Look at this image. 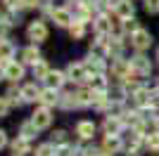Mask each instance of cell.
<instances>
[{
    "mask_svg": "<svg viewBox=\"0 0 159 156\" xmlns=\"http://www.w3.org/2000/svg\"><path fill=\"white\" fill-rule=\"evenodd\" d=\"M66 80H71V83H79V85H83V83H90V71H88V66H86V62H71V64L66 66Z\"/></svg>",
    "mask_w": 159,
    "mask_h": 156,
    "instance_id": "1",
    "label": "cell"
},
{
    "mask_svg": "<svg viewBox=\"0 0 159 156\" xmlns=\"http://www.w3.org/2000/svg\"><path fill=\"white\" fill-rule=\"evenodd\" d=\"M128 64H131V73L135 78H147L152 73V62H150L143 52H138L133 59H128Z\"/></svg>",
    "mask_w": 159,
    "mask_h": 156,
    "instance_id": "2",
    "label": "cell"
},
{
    "mask_svg": "<svg viewBox=\"0 0 159 156\" xmlns=\"http://www.w3.org/2000/svg\"><path fill=\"white\" fill-rule=\"evenodd\" d=\"M31 123L36 125L38 130H45L52 125V109L50 106H43V104H38L36 109H33L31 114Z\"/></svg>",
    "mask_w": 159,
    "mask_h": 156,
    "instance_id": "3",
    "label": "cell"
},
{
    "mask_svg": "<svg viewBox=\"0 0 159 156\" xmlns=\"http://www.w3.org/2000/svg\"><path fill=\"white\" fill-rule=\"evenodd\" d=\"M48 26L45 21H40V19H33L31 24L26 26V38L31 40L33 45H38V43H43V40H48Z\"/></svg>",
    "mask_w": 159,
    "mask_h": 156,
    "instance_id": "4",
    "label": "cell"
},
{
    "mask_svg": "<svg viewBox=\"0 0 159 156\" xmlns=\"http://www.w3.org/2000/svg\"><path fill=\"white\" fill-rule=\"evenodd\" d=\"M150 45H152V36H150V31H145L140 26L138 31L131 36V47L135 52H145V50H150Z\"/></svg>",
    "mask_w": 159,
    "mask_h": 156,
    "instance_id": "5",
    "label": "cell"
},
{
    "mask_svg": "<svg viewBox=\"0 0 159 156\" xmlns=\"http://www.w3.org/2000/svg\"><path fill=\"white\" fill-rule=\"evenodd\" d=\"M112 12L116 19L126 21V19H133V14H135V5H133L131 0H116L112 5Z\"/></svg>",
    "mask_w": 159,
    "mask_h": 156,
    "instance_id": "6",
    "label": "cell"
},
{
    "mask_svg": "<svg viewBox=\"0 0 159 156\" xmlns=\"http://www.w3.org/2000/svg\"><path fill=\"white\" fill-rule=\"evenodd\" d=\"M95 130H98V125H95L93 121H88V118H81L79 123L74 125V132H76V137H79L81 142H88V140H93Z\"/></svg>",
    "mask_w": 159,
    "mask_h": 156,
    "instance_id": "7",
    "label": "cell"
},
{
    "mask_svg": "<svg viewBox=\"0 0 159 156\" xmlns=\"http://www.w3.org/2000/svg\"><path fill=\"white\" fill-rule=\"evenodd\" d=\"M50 17H52V21L57 26H62V28H69V26L76 21V17L71 14L69 7H52V14H50Z\"/></svg>",
    "mask_w": 159,
    "mask_h": 156,
    "instance_id": "8",
    "label": "cell"
},
{
    "mask_svg": "<svg viewBox=\"0 0 159 156\" xmlns=\"http://www.w3.org/2000/svg\"><path fill=\"white\" fill-rule=\"evenodd\" d=\"M40 59H43L40 57V50H38V45H33V43L19 50V62L24 66H33V64H38Z\"/></svg>",
    "mask_w": 159,
    "mask_h": 156,
    "instance_id": "9",
    "label": "cell"
},
{
    "mask_svg": "<svg viewBox=\"0 0 159 156\" xmlns=\"http://www.w3.org/2000/svg\"><path fill=\"white\" fill-rule=\"evenodd\" d=\"M24 73H26V66L21 64V62H14V59L7 62V66H5V78H7V80L19 83L21 78H24Z\"/></svg>",
    "mask_w": 159,
    "mask_h": 156,
    "instance_id": "10",
    "label": "cell"
},
{
    "mask_svg": "<svg viewBox=\"0 0 159 156\" xmlns=\"http://www.w3.org/2000/svg\"><path fill=\"white\" fill-rule=\"evenodd\" d=\"M93 31L98 33V36H112V31H114L112 19H109L107 14H98L93 19Z\"/></svg>",
    "mask_w": 159,
    "mask_h": 156,
    "instance_id": "11",
    "label": "cell"
},
{
    "mask_svg": "<svg viewBox=\"0 0 159 156\" xmlns=\"http://www.w3.org/2000/svg\"><path fill=\"white\" fill-rule=\"evenodd\" d=\"M102 130H105V135H121L124 118L121 116H107L105 121H102Z\"/></svg>",
    "mask_w": 159,
    "mask_h": 156,
    "instance_id": "12",
    "label": "cell"
},
{
    "mask_svg": "<svg viewBox=\"0 0 159 156\" xmlns=\"http://www.w3.org/2000/svg\"><path fill=\"white\" fill-rule=\"evenodd\" d=\"M121 147H124L121 135H105V140H102V149H105L107 154H116Z\"/></svg>",
    "mask_w": 159,
    "mask_h": 156,
    "instance_id": "13",
    "label": "cell"
},
{
    "mask_svg": "<svg viewBox=\"0 0 159 156\" xmlns=\"http://www.w3.org/2000/svg\"><path fill=\"white\" fill-rule=\"evenodd\" d=\"M64 83H66V73L57 71V69H52V71L48 73V78H45V85H48V88H52V90H60Z\"/></svg>",
    "mask_w": 159,
    "mask_h": 156,
    "instance_id": "14",
    "label": "cell"
},
{
    "mask_svg": "<svg viewBox=\"0 0 159 156\" xmlns=\"http://www.w3.org/2000/svg\"><path fill=\"white\" fill-rule=\"evenodd\" d=\"M86 66H88V71H90V76H102L105 73V62H102L100 54H90L86 59Z\"/></svg>",
    "mask_w": 159,
    "mask_h": 156,
    "instance_id": "15",
    "label": "cell"
},
{
    "mask_svg": "<svg viewBox=\"0 0 159 156\" xmlns=\"http://www.w3.org/2000/svg\"><path fill=\"white\" fill-rule=\"evenodd\" d=\"M40 92H43V90H38V85H36V83L21 85V97H24V102H38Z\"/></svg>",
    "mask_w": 159,
    "mask_h": 156,
    "instance_id": "16",
    "label": "cell"
},
{
    "mask_svg": "<svg viewBox=\"0 0 159 156\" xmlns=\"http://www.w3.org/2000/svg\"><path fill=\"white\" fill-rule=\"evenodd\" d=\"M43 106H52V104H60V90H52V88H45L40 92V99H38Z\"/></svg>",
    "mask_w": 159,
    "mask_h": 156,
    "instance_id": "17",
    "label": "cell"
},
{
    "mask_svg": "<svg viewBox=\"0 0 159 156\" xmlns=\"http://www.w3.org/2000/svg\"><path fill=\"white\" fill-rule=\"evenodd\" d=\"M50 71H52V69L48 66V62H45V59H40L38 64H33V66H31V73H33V78H36V80H45Z\"/></svg>",
    "mask_w": 159,
    "mask_h": 156,
    "instance_id": "18",
    "label": "cell"
},
{
    "mask_svg": "<svg viewBox=\"0 0 159 156\" xmlns=\"http://www.w3.org/2000/svg\"><path fill=\"white\" fill-rule=\"evenodd\" d=\"M29 151H31V142H29V140L17 137V140L12 142V154H14V156H26Z\"/></svg>",
    "mask_w": 159,
    "mask_h": 156,
    "instance_id": "19",
    "label": "cell"
},
{
    "mask_svg": "<svg viewBox=\"0 0 159 156\" xmlns=\"http://www.w3.org/2000/svg\"><path fill=\"white\" fill-rule=\"evenodd\" d=\"M19 137L29 140V142H31L33 137H38V128H36V125L31 123V118H29V121H24V123L19 125Z\"/></svg>",
    "mask_w": 159,
    "mask_h": 156,
    "instance_id": "20",
    "label": "cell"
},
{
    "mask_svg": "<svg viewBox=\"0 0 159 156\" xmlns=\"http://www.w3.org/2000/svg\"><path fill=\"white\" fill-rule=\"evenodd\" d=\"M17 52L14 43L10 38H0V59H12V54Z\"/></svg>",
    "mask_w": 159,
    "mask_h": 156,
    "instance_id": "21",
    "label": "cell"
},
{
    "mask_svg": "<svg viewBox=\"0 0 159 156\" xmlns=\"http://www.w3.org/2000/svg\"><path fill=\"white\" fill-rule=\"evenodd\" d=\"M69 36H71V40H81L86 36V24H83V21H74V24L69 26Z\"/></svg>",
    "mask_w": 159,
    "mask_h": 156,
    "instance_id": "22",
    "label": "cell"
},
{
    "mask_svg": "<svg viewBox=\"0 0 159 156\" xmlns=\"http://www.w3.org/2000/svg\"><path fill=\"white\" fill-rule=\"evenodd\" d=\"M36 156H57V147H55L52 142L38 144V147H36Z\"/></svg>",
    "mask_w": 159,
    "mask_h": 156,
    "instance_id": "23",
    "label": "cell"
},
{
    "mask_svg": "<svg viewBox=\"0 0 159 156\" xmlns=\"http://www.w3.org/2000/svg\"><path fill=\"white\" fill-rule=\"evenodd\" d=\"M90 88H93L95 92H109V90H107L105 73H102V76H93V78H90Z\"/></svg>",
    "mask_w": 159,
    "mask_h": 156,
    "instance_id": "24",
    "label": "cell"
},
{
    "mask_svg": "<svg viewBox=\"0 0 159 156\" xmlns=\"http://www.w3.org/2000/svg\"><path fill=\"white\" fill-rule=\"evenodd\" d=\"M5 97L10 99L12 104H24V97H21V88H10Z\"/></svg>",
    "mask_w": 159,
    "mask_h": 156,
    "instance_id": "25",
    "label": "cell"
},
{
    "mask_svg": "<svg viewBox=\"0 0 159 156\" xmlns=\"http://www.w3.org/2000/svg\"><path fill=\"white\" fill-rule=\"evenodd\" d=\"M52 144L55 147H64L66 144V130H55L52 132Z\"/></svg>",
    "mask_w": 159,
    "mask_h": 156,
    "instance_id": "26",
    "label": "cell"
},
{
    "mask_svg": "<svg viewBox=\"0 0 159 156\" xmlns=\"http://www.w3.org/2000/svg\"><path fill=\"white\" fill-rule=\"evenodd\" d=\"M2 5H5L7 12H17V10H24V7H21V0H2Z\"/></svg>",
    "mask_w": 159,
    "mask_h": 156,
    "instance_id": "27",
    "label": "cell"
},
{
    "mask_svg": "<svg viewBox=\"0 0 159 156\" xmlns=\"http://www.w3.org/2000/svg\"><path fill=\"white\" fill-rule=\"evenodd\" d=\"M10 109H12V102H10L7 97H0V118L7 116V114H10Z\"/></svg>",
    "mask_w": 159,
    "mask_h": 156,
    "instance_id": "28",
    "label": "cell"
},
{
    "mask_svg": "<svg viewBox=\"0 0 159 156\" xmlns=\"http://www.w3.org/2000/svg\"><path fill=\"white\" fill-rule=\"evenodd\" d=\"M145 10L150 14H157L159 12V0H145Z\"/></svg>",
    "mask_w": 159,
    "mask_h": 156,
    "instance_id": "29",
    "label": "cell"
},
{
    "mask_svg": "<svg viewBox=\"0 0 159 156\" xmlns=\"http://www.w3.org/2000/svg\"><path fill=\"white\" fill-rule=\"evenodd\" d=\"M40 2H45V0H21V7L24 10H36V7H40Z\"/></svg>",
    "mask_w": 159,
    "mask_h": 156,
    "instance_id": "30",
    "label": "cell"
},
{
    "mask_svg": "<svg viewBox=\"0 0 159 156\" xmlns=\"http://www.w3.org/2000/svg\"><path fill=\"white\" fill-rule=\"evenodd\" d=\"M5 147H7V132L0 128V149H5Z\"/></svg>",
    "mask_w": 159,
    "mask_h": 156,
    "instance_id": "31",
    "label": "cell"
},
{
    "mask_svg": "<svg viewBox=\"0 0 159 156\" xmlns=\"http://www.w3.org/2000/svg\"><path fill=\"white\" fill-rule=\"evenodd\" d=\"M10 59H0V80H5V66Z\"/></svg>",
    "mask_w": 159,
    "mask_h": 156,
    "instance_id": "32",
    "label": "cell"
},
{
    "mask_svg": "<svg viewBox=\"0 0 159 156\" xmlns=\"http://www.w3.org/2000/svg\"><path fill=\"white\" fill-rule=\"evenodd\" d=\"M154 57H157V62H159V47H157V54H154Z\"/></svg>",
    "mask_w": 159,
    "mask_h": 156,
    "instance_id": "33",
    "label": "cell"
},
{
    "mask_svg": "<svg viewBox=\"0 0 159 156\" xmlns=\"http://www.w3.org/2000/svg\"><path fill=\"white\" fill-rule=\"evenodd\" d=\"M105 156H114V154H105Z\"/></svg>",
    "mask_w": 159,
    "mask_h": 156,
    "instance_id": "34",
    "label": "cell"
},
{
    "mask_svg": "<svg viewBox=\"0 0 159 156\" xmlns=\"http://www.w3.org/2000/svg\"><path fill=\"white\" fill-rule=\"evenodd\" d=\"M109 2H116V0H109Z\"/></svg>",
    "mask_w": 159,
    "mask_h": 156,
    "instance_id": "35",
    "label": "cell"
},
{
    "mask_svg": "<svg viewBox=\"0 0 159 156\" xmlns=\"http://www.w3.org/2000/svg\"><path fill=\"white\" fill-rule=\"evenodd\" d=\"M45 2H48V0H45Z\"/></svg>",
    "mask_w": 159,
    "mask_h": 156,
    "instance_id": "36",
    "label": "cell"
}]
</instances>
